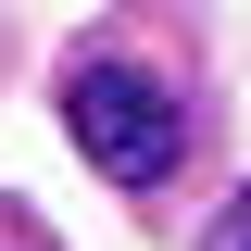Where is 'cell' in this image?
<instances>
[{
    "label": "cell",
    "mask_w": 251,
    "mask_h": 251,
    "mask_svg": "<svg viewBox=\"0 0 251 251\" xmlns=\"http://www.w3.org/2000/svg\"><path fill=\"white\" fill-rule=\"evenodd\" d=\"M201 251H251V201H226V214H214V239H201Z\"/></svg>",
    "instance_id": "2"
},
{
    "label": "cell",
    "mask_w": 251,
    "mask_h": 251,
    "mask_svg": "<svg viewBox=\"0 0 251 251\" xmlns=\"http://www.w3.org/2000/svg\"><path fill=\"white\" fill-rule=\"evenodd\" d=\"M63 126H75V151H88L113 188H163V176L188 163L176 88L138 75V63H75V75H63Z\"/></svg>",
    "instance_id": "1"
}]
</instances>
